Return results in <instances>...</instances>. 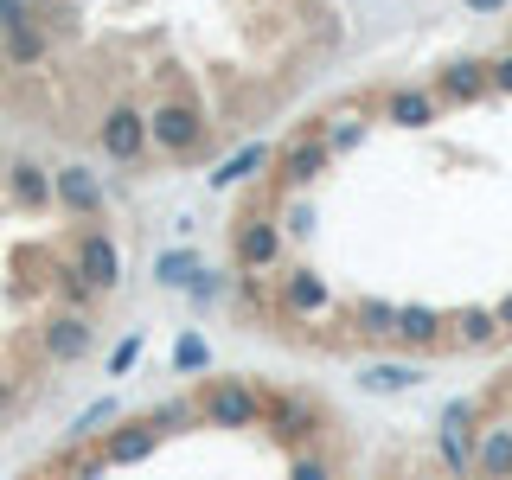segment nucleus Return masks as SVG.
Returning <instances> with one entry per match:
<instances>
[{
	"label": "nucleus",
	"instance_id": "nucleus-1",
	"mask_svg": "<svg viewBox=\"0 0 512 480\" xmlns=\"http://www.w3.org/2000/svg\"><path fill=\"white\" fill-rule=\"evenodd\" d=\"M148 141H154V154H167V160H199L212 148V122H205V109L192 103V96H167V103L148 109Z\"/></svg>",
	"mask_w": 512,
	"mask_h": 480
},
{
	"label": "nucleus",
	"instance_id": "nucleus-2",
	"mask_svg": "<svg viewBox=\"0 0 512 480\" xmlns=\"http://www.w3.org/2000/svg\"><path fill=\"white\" fill-rule=\"evenodd\" d=\"M263 429L288 455H301V448H314L327 436V404L314 391H263Z\"/></svg>",
	"mask_w": 512,
	"mask_h": 480
},
{
	"label": "nucleus",
	"instance_id": "nucleus-3",
	"mask_svg": "<svg viewBox=\"0 0 512 480\" xmlns=\"http://www.w3.org/2000/svg\"><path fill=\"white\" fill-rule=\"evenodd\" d=\"M282 250H288V231H282L276 212H263V205H250V212L231 224V263L244 269V276L282 269Z\"/></svg>",
	"mask_w": 512,
	"mask_h": 480
},
{
	"label": "nucleus",
	"instance_id": "nucleus-4",
	"mask_svg": "<svg viewBox=\"0 0 512 480\" xmlns=\"http://www.w3.org/2000/svg\"><path fill=\"white\" fill-rule=\"evenodd\" d=\"M199 423L212 429H256L263 423V391L250 378H212L199 391Z\"/></svg>",
	"mask_w": 512,
	"mask_h": 480
},
{
	"label": "nucleus",
	"instance_id": "nucleus-5",
	"mask_svg": "<svg viewBox=\"0 0 512 480\" xmlns=\"http://www.w3.org/2000/svg\"><path fill=\"white\" fill-rule=\"evenodd\" d=\"M96 148L116 160V167H141V160L154 154V141H148V109H141V103H109L103 122H96Z\"/></svg>",
	"mask_w": 512,
	"mask_h": 480
},
{
	"label": "nucleus",
	"instance_id": "nucleus-6",
	"mask_svg": "<svg viewBox=\"0 0 512 480\" xmlns=\"http://www.w3.org/2000/svg\"><path fill=\"white\" fill-rule=\"evenodd\" d=\"M52 205H58V212H71L77 224H103V205H109L103 173L84 167V160H64V167H52Z\"/></svg>",
	"mask_w": 512,
	"mask_h": 480
},
{
	"label": "nucleus",
	"instance_id": "nucleus-7",
	"mask_svg": "<svg viewBox=\"0 0 512 480\" xmlns=\"http://www.w3.org/2000/svg\"><path fill=\"white\" fill-rule=\"evenodd\" d=\"M71 263H77V276H84L96 295H116L122 288V250H116V237H109L103 224H77Z\"/></svg>",
	"mask_w": 512,
	"mask_h": 480
},
{
	"label": "nucleus",
	"instance_id": "nucleus-8",
	"mask_svg": "<svg viewBox=\"0 0 512 480\" xmlns=\"http://www.w3.org/2000/svg\"><path fill=\"white\" fill-rule=\"evenodd\" d=\"M269 167H276V192H308V186H320V173L333 167V148L308 128V135H295L288 148H276Z\"/></svg>",
	"mask_w": 512,
	"mask_h": 480
},
{
	"label": "nucleus",
	"instance_id": "nucleus-9",
	"mask_svg": "<svg viewBox=\"0 0 512 480\" xmlns=\"http://www.w3.org/2000/svg\"><path fill=\"white\" fill-rule=\"evenodd\" d=\"M90 346H96V320H90V314L58 308V314L39 327V359H45V365H77V359H90Z\"/></svg>",
	"mask_w": 512,
	"mask_h": 480
},
{
	"label": "nucleus",
	"instance_id": "nucleus-10",
	"mask_svg": "<svg viewBox=\"0 0 512 480\" xmlns=\"http://www.w3.org/2000/svg\"><path fill=\"white\" fill-rule=\"evenodd\" d=\"M333 308V288L320 269L308 263H288V276H276V314L282 320H314V314H327Z\"/></svg>",
	"mask_w": 512,
	"mask_h": 480
},
{
	"label": "nucleus",
	"instance_id": "nucleus-11",
	"mask_svg": "<svg viewBox=\"0 0 512 480\" xmlns=\"http://www.w3.org/2000/svg\"><path fill=\"white\" fill-rule=\"evenodd\" d=\"M429 90H436V103H442V109L480 103V96H493V58H448Z\"/></svg>",
	"mask_w": 512,
	"mask_h": 480
},
{
	"label": "nucleus",
	"instance_id": "nucleus-12",
	"mask_svg": "<svg viewBox=\"0 0 512 480\" xmlns=\"http://www.w3.org/2000/svg\"><path fill=\"white\" fill-rule=\"evenodd\" d=\"M378 116L391 122V128H410V135H423V128L442 122V103H436V90H429V84H391V90L378 96Z\"/></svg>",
	"mask_w": 512,
	"mask_h": 480
},
{
	"label": "nucleus",
	"instance_id": "nucleus-13",
	"mask_svg": "<svg viewBox=\"0 0 512 480\" xmlns=\"http://www.w3.org/2000/svg\"><path fill=\"white\" fill-rule=\"evenodd\" d=\"M0 192H7V205H13V212H26V218L52 212V167H39L32 154L7 160V180H0Z\"/></svg>",
	"mask_w": 512,
	"mask_h": 480
},
{
	"label": "nucleus",
	"instance_id": "nucleus-14",
	"mask_svg": "<svg viewBox=\"0 0 512 480\" xmlns=\"http://www.w3.org/2000/svg\"><path fill=\"white\" fill-rule=\"evenodd\" d=\"M160 448V429L148 416H116V429H103V448L96 455L109 461V468H135V461H148Z\"/></svg>",
	"mask_w": 512,
	"mask_h": 480
},
{
	"label": "nucleus",
	"instance_id": "nucleus-15",
	"mask_svg": "<svg viewBox=\"0 0 512 480\" xmlns=\"http://www.w3.org/2000/svg\"><path fill=\"white\" fill-rule=\"evenodd\" d=\"M397 346L404 352H442L448 346V314H436V308H423V301H397Z\"/></svg>",
	"mask_w": 512,
	"mask_h": 480
},
{
	"label": "nucleus",
	"instance_id": "nucleus-16",
	"mask_svg": "<svg viewBox=\"0 0 512 480\" xmlns=\"http://www.w3.org/2000/svg\"><path fill=\"white\" fill-rule=\"evenodd\" d=\"M474 480H512V423L487 416L474 429Z\"/></svg>",
	"mask_w": 512,
	"mask_h": 480
},
{
	"label": "nucleus",
	"instance_id": "nucleus-17",
	"mask_svg": "<svg viewBox=\"0 0 512 480\" xmlns=\"http://www.w3.org/2000/svg\"><path fill=\"white\" fill-rule=\"evenodd\" d=\"M0 58H7L13 71H39V64L52 58V32H45V20H39V13L0 32Z\"/></svg>",
	"mask_w": 512,
	"mask_h": 480
},
{
	"label": "nucleus",
	"instance_id": "nucleus-18",
	"mask_svg": "<svg viewBox=\"0 0 512 480\" xmlns=\"http://www.w3.org/2000/svg\"><path fill=\"white\" fill-rule=\"evenodd\" d=\"M346 340H397V301H384V295H359L346 308Z\"/></svg>",
	"mask_w": 512,
	"mask_h": 480
},
{
	"label": "nucleus",
	"instance_id": "nucleus-19",
	"mask_svg": "<svg viewBox=\"0 0 512 480\" xmlns=\"http://www.w3.org/2000/svg\"><path fill=\"white\" fill-rule=\"evenodd\" d=\"M506 333H500V320H493V308H455L448 314V346H461V352H487V346H500Z\"/></svg>",
	"mask_w": 512,
	"mask_h": 480
},
{
	"label": "nucleus",
	"instance_id": "nucleus-20",
	"mask_svg": "<svg viewBox=\"0 0 512 480\" xmlns=\"http://www.w3.org/2000/svg\"><path fill=\"white\" fill-rule=\"evenodd\" d=\"M269 160H276V148H269V141H250V148L224 154L218 167H212V186H218V192H231V186H244V180H256V173H263Z\"/></svg>",
	"mask_w": 512,
	"mask_h": 480
},
{
	"label": "nucleus",
	"instance_id": "nucleus-21",
	"mask_svg": "<svg viewBox=\"0 0 512 480\" xmlns=\"http://www.w3.org/2000/svg\"><path fill=\"white\" fill-rule=\"evenodd\" d=\"M359 384H365L372 397H391V391H416V384H423V365H416V359H372V365L359 372Z\"/></svg>",
	"mask_w": 512,
	"mask_h": 480
},
{
	"label": "nucleus",
	"instance_id": "nucleus-22",
	"mask_svg": "<svg viewBox=\"0 0 512 480\" xmlns=\"http://www.w3.org/2000/svg\"><path fill=\"white\" fill-rule=\"evenodd\" d=\"M314 135L327 141L333 154H352V148H359L365 135H372V122H365L359 109H346V116H320V128H314Z\"/></svg>",
	"mask_w": 512,
	"mask_h": 480
},
{
	"label": "nucleus",
	"instance_id": "nucleus-23",
	"mask_svg": "<svg viewBox=\"0 0 512 480\" xmlns=\"http://www.w3.org/2000/svg\"><path fill=\"white\" fill-rule=\"evenodd\" d=\"M52 288H58V301H64L71 314H90L96 301H103V295H96V288H90L84 276H77V263H71V256H64V263L52 269Z\"/></svg>",
	"mask_w": 512,
	"mask_h": 480
},
{
	"label": "nucleus",
	"instance_id": "nucleus-24",
	"mask_svg": "<svg viewBox=\"0 0 512 480\" xmlns=\"http://www.w3.org/2000/svg\"><path fill=\"white\" fill-rule=\"evenodd\" d=\"M199 269H205L199 250H160V256H154V282H160V288H186Z\"/></svg>",
	"mask_w": 512,
	"mask_h": 480
},
{
	"label": "nucleus",
	"instance_id": "nucleus-25",
	"mask_svg": "<svg viewBox=\"0 0 512 480\" xmlns=\"http://www.w3.org/2000/svg\"><path fill=\"white\" fill-rule=\"evenodd\" d=\"M436 455L448 480H474V436H448V429H436Z\"/></svg>",
	"mask_w": 512,
	"mask_h": 480
},
{
	"label": "nucleus",
	"instance_id": "nucleus-26",
	"mask_svg": "<svg viewBox=\"0 0 512 480\" xmlns=\"http://www.w3.org/2000/svg\"><path fill=\"white\" fill-rule=\"evenodd\" d=\"M173 372L180 378H199V372H212V346H205V333H180V340H173Z\"/></svg>",
	"mask_w": 512,
	"mask_h": 480
},
{
	"label": "nucleus",
	"instance_id": "nucleus-27",
	"mask_svg": "<svg viewBox=\"0 0 512 480\" xmlns=\"http://www.w3.org/2000/svg\"><path fill=\"white\" fill-rule=\"evenodd\" d=\"M288 480H340L327 448H301V455H288Z\"/></svg>",
	"mask_w": 512,
	"mask_h": 480
},
{
	"label": "nucleus",
	"instance_id": "nucleus-28",
	"mask_svg": "<svg viewBox=\"0 0 512 480\" xmlns=\"http://www.w3.org/2000/svg\"><path fill=\"white\" fill-rule=\"evenodd\" d=\"M192 416H199V404H192V397H167V404H154V410H148V423L160 429V436H173V429H186Z\"/></svg>",
	"mask_w": 512,
	"mask_h": 480
},
{
	"label": "nucleus",
	"instance_id": "nucleus-29",
	"mask_svg": "<svg viewBox=\"0 0 512 480\" xmlns=\"http://www.w3.org/2000/svg\"><path fill=\"white\" fill-rule=\"evenodd\" d=\"M116 416H122V404H116V397H103V404H90V410H84V416L71 423V442H90V436H103V423H116Z\"/></svg>",
	"mask_w": 512,
	"mask_h": 480
},
{
	"label": "nucleus",
	"instance_id": "nucleus-30",
	"mask_svg": "<svg viewBox=\"0 0 512 480\" xmlns=\"http://www.w3.org/2000/svg\"><path fill=\"white\" fill-rule=\"evenodd\" d=\"M474 416H480V404H474V397H455V404H442L436 429H448V436H474Z\"/></svg>",
	"mask_w": 512,
	"mask_h": 480
},
{
	"label": "nucleus",
	"instance_id": "nucleus-31",
	"mask_svg": "<svg viewBox=\"0 0 512 480\" xmlns=\"http://www.w3.org/2000/svg\"><path fill=\"white\" fill-rule=\"evenodd\" d=\"M141 346H148V340H141V327H135V333H122V340H116V352H109V378H122L128 365L141 359Z\"/></svg>",
	"mask_w": 512,
	"mask_h": 480
},
{
	"label": "nucleus",
	"instance_id": "nucleus-32",
	"mask_svg": "<svg viewBox=\"0 0 512 480\" xmlns=\"http://www.w3.org/2000/svg\"><path fill=\"white\" fill-rule=\"evenodd\" d=\"M282 231H288V237H314V212H308V205H288Z\"/></svg>",
	"mask_w": 512,
	"mask_h": 480
},
{
	"label": "nucleus",
	"instance_id": "nucleus-33",
	"mask_svg": "<svg viewBox=\"0 0 512 480\" xmlns=\"http://www.w3.org/2000/svg\"><path fill=\"white\" fill-rule=\"evenodd\" d=\"M493 90H500V96H512V52H500V58H493Z\"/></svg>",
	"mask_w": 512,
	"mask_h": 480
},
{
	"label": "nucleus",
	"instance_id": "nucleus-34",
	"mask_svg": "<svg viewBox=\"0 0 512 480\" xmlns=\"http://www.w3.org/2000/svg\"><path fill=\"white\" fill-rule=\"evenodd\" d=\"M13 410H20V384H13V378H0V423H7Z\"/></svg>",
	"mask_w": 512,
	"mask_h": 480
},
{
	"label": "nucleus",
	"instance_id": "nucleus-35",
	"mask_svg": "<svg viewBox=\"0 0 512 480\" xmlns=\"http://www.w3.org/2000/svg\"><path fill=\"white\" fill-rule=\"evenodd\" d=\"M493 320H500V333H506V340H512V295L500 301V308H493Z\"/></svg>",
	"mask_w": 512,
	"mask_h": 480
},
{
	"label": "nucleus",
	"instance_id": "nucleus-36",
	"mask_svg": "<svg viewBox=\"0 0 512 480\" xmlns=\"http://www.w3.org/2000/svg\"><path fill=\"white\" fill-rule=\"evenodd\" d=\"M468 13H506V0H461Z\"/></svg>",
	"mask_w": 512,
	"mask_h": 480
},
{
	"label": "nucleus",
	"instance_id": "nucleus-37",
	"mask_svg": "<svg viewBox=\"0 0 512 480\" xmlns=\"http://www.w3.org/2000/svg\"><path fill=\"white\" fill-rule=\"evenodd\" d=\"M500 397H506V404H512V372H506V378H500Z\"/></svg>",
	"mask_w": 512,
	"mask_h": 480
},
{
	"label": "nucleus",
	"instance_id": "nucleus-38",
	"mask_svg": "<svg viewBox=\"0 0 512 480\" xmlns=\"http://www.w3.org/2000/svg\"><path fill=\"white\" fill-rule=\"evenodd\" d=\"M0 180H7V148H0Z\"/></svg>",
	"mask_w": 512,
	"mask_h": 480
},
{
	"label": "nucleus",
	"instance_id": "nucleus-39",
	"mask_svg": "<svg viewBox=\"0 0 512 480\" xmlns=\"http://www.w3.org/2000/svg\"><path fill=\"white\" fill-rule=\"evenodd\" d=\"M410 480H442V474H410Z\"/></svg>",
	"mask_w": 512,
	"mask_h": 480
}]
</instances>
